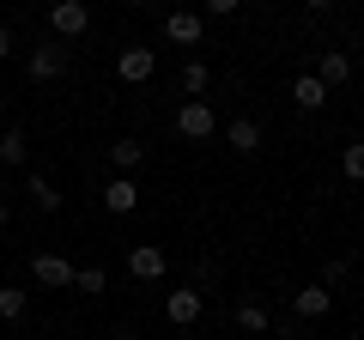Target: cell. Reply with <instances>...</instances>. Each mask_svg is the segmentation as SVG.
Masks as SVG:
<instances>
[{
	"mask_svg": "<svg viewBox=\"0 0 364 340\" xmlns=\"http://www.w3.org/2000/svg\"><path fill=\"white\" fill-rule=\"evenodd\" d=\"M213 128H219L213 104H200V97H182V110H176V134H182V140H207Z\"/></svg>",
	"mask_w": 364,
	"mask_h": 340,
	"instance_id": "cell-1",
	"label": "cell"
},
{
	"mask_svg": "<svg viewBox=\"0 0 364 340\" xmlns=\"http://www.w3.org/2000/svg\"><path fill=\"white\" fill-rule=\"evenodd\" d=\"M31 274H37V286H49V292L73 286V262H67V255H55V249H43V255H31Z\"/></svg>",
	"mask_w": 364,
	"mask_h": 340,
	"instance_id": "cell-2",
	"label": "cell"
},
{
	"mask_svg": "<svg viewBox=\"0 0 364 340\" xmlns=\"http://www.w3.org/2000/svg\"><path fill=\"white\" fill-rule=\"evenodd\" d=\"M152 73H158V49H140V43H134V49L116 55V79H128V85H140V79H152Z\"/></svg>",
	"mask_w": 364,
	"mask_h": 340,
	"instance_id": "cell-3",
	"label": "cell"
},
{
	"mask_svg": "<svg viewBox=\"0 0 364 340\" xmlns=\"http://www.w3.org/2000/svg\"><path fill=\"white\" fill-rule=\"evenodd\" d=\"M164 249H158V243H128V274L134 280H164Z\"/></svg>",
	"mask_w": 364,
	"mask_h": 340,
	"instance_id": "cell-4",
	"label": "cell"
},
{
	"mask_svg": "<svg viewBox=\"0 0 364 340\" xmlns=\"http://www.w3.org/2000/svg\"><path fill=\"white\" fill-rule=\"evenodd\" d=\"M61 73H67V49H61V43L31 49V79H37V85H49V79H61Z\"/></svg>",
	"mask_w": 364,
	"mask_h": 340,
	"instance_id": "cell-5",
	"label": "cell"
},
{
	"mask_svg": "<svg viewBox=\"0 0 364 340\" xmlns=\"http://www.w3.org/2000/svg\"><path fill=\"white\" fill-rule=\"evenodd\" d=\"M316 85H322V92H328V85H346V79H352V55L346 49H322V61H316Z\"/></svg>",
	"mask_w": 364,
	"mask_h": 340,
	"instance_id": "cell-6",
	"label": "cell"
},
{
	"mask_svg": "<svg viewBox=\"0 0 364 340\" xmlns=\"http://www.w3.org/2000/svg\"><path fill=\"white\" fill-rule=\"evenodd\" d=\"M200 310H207V298H200V292H188V286H182V292H170V298H164V316H170L176 328L200 322Z\"/></svg>",
	"mask_w": 364,
	"mask_h": 340,
	"instance_id": "cell-7",
	"label": "cell"
},
{
	"mask_svg": "<svg viewBox=\"0 0 364 340\" xmlns=\"http://www.w3.org/2000/svg\"><path fill=\"white\" fill-rule=\"evenodd\" d=\"M49 25H55V37H79V31L91 25V6H79V0H61V6H49Z\"/></svg>",
	"mask_w": 364,
	"mask_h": 340,
	"instance_id": "cell-8",
	"label": "cell"
},
{
	"mask_svg": "<svg viewBox=\"0 0 364 340\" xmlns=\"http://www.w3.org/2000/svg\"><path fill=\"white\" fill-rule=\"evenodd\" d=\"M164 37L182 43V49H195V43H200V18H195V13H170V18H164Z\"/></svg>",
	"mask_w": 364,
	"mask_h": 340,
	"instance_id": "cell-9",
	"label": "cell"
},
{
	"mask_svg": "<svg viewBox=\"0 0 364 340\" xmlns=\"http://www.w3.org/2000/svg\"><path fill=\"white\" fill-rule=\"evenodd\" d=\"M104 207H109V213H134V207H140V188H134V176H116V183L104 188Z\"/></svg>",
	"mask_w": 364,
	"mask_h": 340,
	"instance_id": "cell-10",
	"label": "cell"
},
{
	"mask_svg": "<svg viewBox=\"0 0 364 340\" xmlns=\"http://www.w3.org/2000/svg\"><path fill=\"white\" fill-rule=\"evenodd\" d=\"M328 304H334V292H328V286H304L298 298H291V310H298V316H310V322H316V316H328Z\"/></svg>",
	"mask_w": 364,
	"mask_h": 340,
	"instance_id": "cell-11",
	"label": "cell"
},
{
	"mask_svg": "<svg viewBox=\"0 0 364 340\" xmlns=\"http://www.w3.org/2000/svg\"><path fill=\"white\" fill-rule=\"evenodd\" d=\"M225 140H231V152H255V146H261V122H249V116H237L231 128H225Z\"/></svg>",
	"mask_w": 364,
	"mask_h": 340,
	"instance_id": "cell-12",
	"label": "cell"
},
{
	"mask_svg": "<svg viewBox=\"0 0 364 340\" xmlns=\"http://www.w3.org/2000/svg\"><path fill=\"white\" fill-rule=\"evenodd\" d=\"M25 152H31L25 128H6V134H0V164H25Z\"/></svg>",
	"mask_w": 364,
	"mask_h": 340,
	"instance_id": "cell-13",
	"label": "cell"
},
{
	"mask_svg": "<svg viewBox=\"0 0 364 340\" xmlns=\"http://www.w3.org/2000/svg\"><path fill=\"white\" fill-rule=\"evenodd\" d=\"M237 328H243V334H267V304H237Z\"/></svg>",
	"mask_w": 364,
	"mask_h": 340,
	"instance_id": "cell-14",
	"label": "cell"
},
{
	"mask_svg": "<svg viewBox=\"0 0 364 340\" xmlns=\"http://www.w3.org/2000/svg\"><path fill=\"white\" fill-rule=\"evenodd\" d=\"M31 310V298H25V286H0V322H18V316Z\"/></svg>",
	"mask_w": 364,
	"mask_h": 340,
	"instance_id": "cell-15",
	"label": "cell"
},
{
	"mask_svg": "<svg viewBox=\"0 0 364 340\" xmlns=\"http://www.w3.org/2000/svg\"><path fill=\"white\" fill-rule=\"evenodd\" d=\"M291 104H298V110H322V104H328V92H322V85H316L310 73H304L298 85H291Z\"/></svg>",
	"mask_w": 364,
	"mask_h": 340,
	"instance_id": "cell-16",
	"label": "cell"
},
{
	"mask_svg": "<svg viewBox=\"0 0 364 340\" xmlns=\"http://www.w3.org/2000/svg\"><path fill=\"white\" fill-rule=\"evenodd\" d=\"M140 158H146V146H140V140H116V146H109V164H116L122 176H128V170L140 164Z\"/></svg>",
	"mask_w": 364,
	"mask_h": 340,
	"instance_id": "cell-17",
	"label": "cell"
},
{
	"mask_svg": "<svg viewBox=\"0 0 364 340\" xmlns=\"http://www.w3.org/2000/svg\"><path fill=\"white\" fill-rule=\"evenodd\" d=\"M31 201H37V213H61V195L49 176H31Z\"/></svg>",
	"mask_w": 364,
	"mask_h": 340,
	"instance_id": "cell-18",
	"label": "cell"
},
{
	"mask_svg": "<svg viewBox=\"0 0 364 340\" xmlns=\"http://www.w3.org/2000/svg\"><path fill=\"white\" fill-rule=\"evenodd\" d=\"M207 61H188V67H182V92H188V97H200V92H207Z\"/></svg>",
	"mask_w": 364,
	"mask_h": 340,
	"instance_id": "cell-19",
	"label": "cell"
},
{
	"mask_svg": "<svg viewBox=\"0 0 364 340\" xmlns=\"http://www.w3.org/2000/svg\"><path fill=\"white\" fill-rule=\"evenodd\" d=\"M73 286H79V292H104L109 274H104V267H73Z\"/></svg>",
	"mask_w": 364,
	"mask_h": 340,
	"instance_id": "cell-20",
	"label": "cell"
},
{
	"mask_svg": "<svg viewBox=\"0 0 364 340\" xmlns=\"http://www.w3.org/2000/svg\"><path fill=\"white\" fill-rule=\"evenodd\" d=\"M340 164H346V176L358 183V176H364V146H346V158H340Z\"/></svg>",
	"mask_w": 364,
	"mask_h": 340,
	"instance_id": "cell-21",
	"label": "cell"
},
{
	"mask_svg": "<svg viewBox=\"0 0 364 340\" xmlns=\"http://www.w3.org/2000/svg\"><path fill=\"white\" fill-rule=\"evenodd\" d=\"M6 55H13V31L0 25V61H6Z\"/></svg>",
	"mask_w": 364,
	"mask_h": 340,
	"instance_id": "cell-22",
	"label": "cell"
},
{
	"mask_svg": "<svg viewBox=\"0 0 364 340\" xmlns=\"http://www.w3.org/2000/svg\"><path fill=\"white\" fill-rule=\"evenodd\" d=\"M0 231H6V201H0Z\"/></svg>",
	"mask_w": 364,
	"mask_h": 340,
	"instance_id": "cell-23",
	"label": "cell"
},
{
	"mask_svg": "<svg viewBox=\"0 0 364 340\" xmlns=\"http://www.w3.org/2000/svg\"><path fill=\"white\" fill-rule=\"evenodd\" d=\"M116 340H128V334H116Z\"/></svg>",
	"mask_w": 364,
	"mask_h": 340,
	"instance_id": "cell-24",
	"label": "cell"
}]
</instances>
